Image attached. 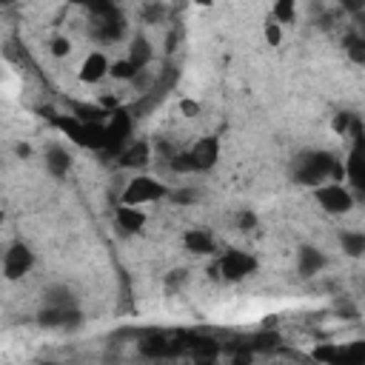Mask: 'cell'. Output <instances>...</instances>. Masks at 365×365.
Masks as SVG:
<instances>
[{
	"instance_id": "cell-1",
	"label": "cell",
	"mask_w": 365,
	"mask_h": 365,
	"mask_svg": "<svg viewBox=\"0 0 365 365\" xmlns=\"http://www.w3.org/2000/svg\"><path fill=\"white\" fill-rule=\"evenodd\" d=\"M294 177H297V182L314 188V185H319L325 180L345 182V168H342V160H336L328 151H305V154L297 157Z\"/></svg>"
},
{
	"instance_id": "cell-2",
	"label": "cell",
	"mask_w": 365,
	"mask_h": 365,
	"mask_svg": "<svg viewBox=\"0 0 365 365\" xmlns=\"http://www.w3.org/2000/svg\"><path fill=\"white\" fill-rule=\"evenodd\" d=\"M51 125L60 134H66L80 148L106 151V128H103V123H83V120H77L71 114H54L51 117Z\"/></svg>"
},
{
	"instance_id": "cell-3",
	"label": "cell",
	"mask_w": 365,
	"mask_h": 365,
	"mask_svg": "<svg viewBox=\"0 0 365 365\" xmlns=\"http://www.w3.org/2000/svg\"><path fill=\"white\" fill-rule=\"evenodd\" d=\"M314 200L317 205L331 214V217H345L356 208V194L351 191L348 182H334V180H325L319 185H314Z\"/></svg>"
},
{
	"instance_id": "cell-4",
	"label": "cell",
	"mask_w": 365,
	"mask_h": 365,
	"mask_svg": "<svg viewBox=\"0 0 365 365\" xmlns=\"http://www.w3.org/2000/svg\"><path fill=\"white\" fill-rule=\"evenodd\" d=\"M171 194L168 182L151 177V174H143L137 171L131 180H125V188L120 194V202H128V205H148V202H160Z\"/></svg>"
},
{
	"instance_id": "cell-5",
	"label": "cell",
	"mask_w": 365,
	"mask_h": 365,
	"mask_svg": "<svg viewBox=\"0 0 365 365\" xmlns=\"http://www.w3.org/2000/svg\"><path fill=\"white\" fill-rule=\"evenodd\" d=\"M214 271L225 282H242V279H248L257 271V257L248 254V251H242V248H228V251H222L217 257Z\"/></svg>"
},
{
	"instance_id": "cell-6",
	"label": "cell",
	"mask_w": 365,
	"mask_h": 365,
	"mask_svg": "<svg viewBox=\"0 0 365 365\" xmlns=\"http://www.w3.org/2000/svg\"><path fill=\"white\" fill-rule=\"evenodd\" d=\"M103 128H106V151H108V154H117L123 145L131 143V134H134V114L120 106V108H114V111L106 114Z\"/></svg>"
},
{
	"instance_id": "cell-7",
	"label": "cell",
	"mask_w": 365,
	"mask_h": 365,
	"mask_svg": "<svg viewBox=\"0 0 365 365\" xmlns=\"http://www.w3.org/2000/svg\"><path fill=\"white\" fill-rule=\"evenodd\" d=\"M188 160H191V174H205L214 171L220 157H222V143L217 134H205L200 140H194L188 148Z\"/></svg>"
},
{
	"instance_id": "cell-8",
	"label": "cell",
	"mask_w": 365,
	"mask_h": 365,
	"mask_svg": "<svg viewBox=\"0 0 365 365\" xmlns=\"http://www.w3.org/2000/svg\"><path fill=\"white\" fill-rule=\"evenodd\" d=\"M34 262H37V257H34L31 245L17 240V242H11V245L3 251V277H6L9 282H17V279H23L26 274H31Z\"/></svg>"
},
{
	"instance_id": "cell-9",
	"label": "cell",
	"mask_w": 365,
	"mask_h": 365,
	"mask_svg": "<svg viewBox=\"0 0 365 365\" xmlns=\"http://www.w3.org/2000/svg\"><path fill=\"white\" fill-rule=\"evenodd\" d=\"M108 63H111V60H108L106 51H100V48L88 51V54L80 60V66H77V80L86 83V86L103 83V80L108 77Z\"/></svg>"
},
{
	"instance_id": "cell-10",
	"label": "cell",
	"mask_w": 365,
	"mask_h": 365,
	"mask_svg": "<svg viewBox=\"0 0 365 365\" xmlns=\"http://www.w3.org/2000/svg\"><path fill=\"white\" fill-rule=\"evenodd\" d=\"M37 322L46 328H77L83 322V314L74 302L71 305H46L37 314Z\"/></svg>"
},
{
	"instance_id": "cell-11",
	"label": "cell",
	"mask_w": 365,
	"mask_h": 365,
	"mask_svg": "<svg viewBox=\"0 0 365 365\" xmlns=\"http://www.w3.org/2000/svg\"><path fill=\"white\" fill-rule=\"evenodd\" d=\"M151 163V145L145 140H131L117 151V165L128 171H143Z\"/></svg>"
},
{
	"instance_id": "cell-12",
	"label": "cell",
	"mask_w": 365,
	"mask_h": 365,
	"mask_svg": "<svg viewBox=\"0 0 365 365\" xmlns=\"http://www.w3.org/2000/svg\"><path fill=\"white\" fill-rule=\"evenodd\" d=\"M114 222L123 234H140L148 222V214L143 211V205H128V202H117L114 208Z\"/></svg>"
},
{
	"instance_id": "cell-13",
	"label": "cell",
	"mask_w": 365,
	"mask_h": 365,
	"mask_svg": "<svg viewBox=\"0 0 365 365\" xmlns=\"http://www.w3.org/2000/svg\"><path fill=\"white\" fill-rule=\"evenodd\" d=\"M182 248L188 254H194V257H208V254L217 251V240H214V234L208 228L197 225V228H185L182 231Z\"/></svg>"
},
{
	"instance_id": "cell-14",
	"label": "cell",
	"mask_w": 365,
	"mask_h": 365,
	"mask_svg": "<svg viewBox=\"0 0 365 365\" xmlns=\"http://www.w3.org/2000/svg\"><path fill=\"white\" fill-rule=\"evenodd\" d=\"M345 168V182H351L356 191L365 188V157H362V140H354L348 157L342 160Z\"/></svg>"
},
{
	"instance_id": "cell-15",
	"label": "cell",
	"mask_w": 365,
	"mask_h": 365,
	"mask_svg": "<svg viewBox=\"0 0 365 365\" xmlns=\"http://www.w3.org/2000/svg\"><path fill=\"white\" fill-rule=\"evenodd\" d=\"M43 163H46V171H48L54 180H63V177H68V171H71V165H74V157H71V151H68L66 145L54 143V145L46 148Z\"/></svg>"
},
{
	"instance_id": "cell-16",
	"label": "cell",
	"mask_w": 365,
	"mask_h": 365,
	"mask_svg": "<svg viewBox=\"0 0 365 365\" xmlns=\"http://www.w3.org/2000/svg\"><path fill=\"white\" fill-rule=\"evenodd\" d=\"M325 265V257L317 251V248H299V254H297V268H299V274L302 277H314V274H319V268Z\"/></svg>"
},
{
	"instance_id": "cell-17",
	"label": "cell",
	"mask_w": 365,
	"mask_h": 365,
	"mask_svg": "<svg viewBox=\"0 0 365 365\" xmlns=\"http://www.w3.org/2000/svg\"><path fill=\"white\" fill-rule=\"evenodd\" d=\"M151 54H154V51H151V43H148L143 34H137V37L131 40V46H128V54H125V57H128L137 68H145V66L151 63Z\"/></svg>"
},
{
	"instance_id": "cell-18",
	"label": "cell",
	"mask_w": 365,
	"mask_h": 365,
	"mask_svg": "<svg viewBox=\"0 0 365 365\" xmlns=\"http://www.w3.org/2000/svg\"><path fill=\"white\" fill-rule=\"evenodd\" d=\"M137 71H140V68H137L128 57H114V60L108 63V77L117 80V83H134Z\"/></svg>"
},
{
	"instance_id": "cell-19",
	"label": "cell",
	"mask_w": 365,
	"mask_h": 365,
	"mask_svg": "<svg viewBox=\"0 0 365 365\" xmlns=\"http://www.w3.org/2000/svg\"><path fill=\"white\" fill-rule=\"evenodd\" d=\"M297 14H299V3L297 0H274L268 17H274L279 26H291L297 20Z\"/></svg>"
},
{
	"instance_id": "cell-20",
	"label": "cell",
	"mask_w": 365,
	"mask_h": 365,
	"mask_svg": "<svg viewBox=\"0 0 365 365\" xmlns=\"http://www.w3.org/2000/svg\"><path fill=\"white\" fill-rule=\"evenodd\" d=\"M339 356H342V345H336V342H317L311 348V359L319 365H336Z\"/></svg>"
},
{
	"instance_id": "cell-21",
	"label": "cell",
	"mask_w": 365,
	"mask_h": 365,
	"mask_svg": "<svg viewBox=\"0 0 365 365\" xmlns=\"http://www.w3.org/2000/svg\"><path fill=\"white\" fill-rule=\"evenodd\" d=\"M68 114L83 120V123H103L106 120V111L100 108V103H71Z\"/></svg>"
},
{
	"instance_id": "cell-22",
	"label": "cell",
	"mask_w": 365,
	"mask_h": 365,
	"mask_svg": "<svg viewBox=\"0 0 365 365\" xmlns=\"http://www.w3.org/2000/svg\"><path fill=\"white\" fill-rule=\"evenodd\" d=\"M339 242H342V251L351 257H362V251H365V234L362 231H342Z\"/></svg>"
},
{
	"instance_id": "cell-23",
	"label": "cell",
	"mask_w": 365,
	"mask_h": 365,
	"mask_svg": "<svg viewBox=\"0 0 365 365\" xmlns=\"http://www.w3.org/2000/svg\"><path fill=\"white\" fill-rule=\"evenodd\" d=\"M285 26H279L274 17H268L265 23H262V40H265V46H282V37H285V31H282Z\"/></svg>"
},
{
	"instance_id": "cell-24",
	"label": "cell",
	"mask_w": 365,
	"mask_h": 365,
	"mask_svg": "<svg viewBox=\"0 0 365 365\" xmlns=\"http://www.w3.org/2000/svg\"><path fill=\"white\" fill-rule=\"evenodd\" d=\"M71 48H74V46H71V40H68L66 34H57V37L48 40V54H51L54 60H66V57L71 54Z\"/></svg>"
},
{
	"instance_id": "cell-25",
	"label": "cell",
	"mask_w": 365,
	"mask_h": 365,
	"mask_svg": "<svg viewBox=\"0 0 365 365\" xmlns=\"http://www.w3.org/2000/svg\"><path fill=\"white\" fill-rule=\"evenodd\" d=\"M46 305H71L74 299H71V291L66 288V285H51V288H46Z\"/></svg>"
},
{
	"instance_id": "cell-26",
	"label": "cell",
	"mask_w": 365,
	"mask_h": 365,
	"mask_svg": "<svg viewBox=\"0 0 365 365\" xmlns=\"http://www.w3.org/2000/svg\"><path fill=\"white\" fill-rule=\"evenodd\" d=\"M168 168H171L174 174H191V160H188V151L182 148V151L171 154V160H168Z\"/></svg>"
},
{
	"instance_id": "cell-27",
	"label": "cell",
	"mask_w": 365,
	"mask_h": 365,
	"mask_svg": "<svg viewBox=\"0 0 365 365\" xmlns=\"http://www.w3.org/2000/svg\"><path fill=\"white\" fill-rule=\"evenodd\" d=\"M351 123H354V114L342 111V114H336V117L331 120V131H334V134H339V137H348V131H351Z\"/></svg>"
},
{
	"instance_id": "cell-28",
	"label": "cell",
	"mask_w": 365,
	"mask_h": 365,
	"mask_svg": "<svg viewBox=\"0 0 365 365\" xmlns=\"http://www.w3.org/2000/svg\"><path fill=\"white\" fill-rule=\"evenodd\" d=\"M345 51L351 54V60H354V63H365V43H362L359 37H348Z\"/></svg>"
},
{
	"instance_id": "cell-29",
	"label": "cell",
	"mask_w": 365,
	"mask_h": 365,
	"mask_svg": "<svg viewBox=\"0 0 365 365\" xmlns=\"http://www.w3.org/2000/svg\"><path fill=\"white\" fill-rule=\"evenodd\" d=\"M163 14H165V6H160L157 0H151V3L143 9V20H145V23H157Z\"/></svg>"
},
{
	"instance_id": "cell-30",
	"label": "cell",
	"mask_w": 365,
	"mask_h": 365,
	"mask_svg": "<svg viewBox=\"0 0 365 365\" xmlns=\"http://www.w3.org/2000/svg\"><path fill=\"white\" fill-rule=\"evenodd\" d=\"M257 222H259V220H257L254 211H240V214H237V228H240V231H251V228H257Z\"/></svg>"
},
{
	"instance_id": "cell-31",
	"label": "cell",
	"mask_w": 365,
	"mask_h": 365,
	"mask_svg": "<svg viewBox=\"0 0 365 365\" xmlns=\"http://www.w3.org/2000/svg\"><path fill=\"white\" fill-rule=\"evenodd\" d=\"M180 114H182V117H197V114H200V103L191 100V97H182V100H180Z\"/></svg>"
},
{
	"instance_id": "cell-32",
	"label": "cell",
	"mask_w": 365,
	"mask_h": 365,
	"mask_svg": "<svg viewBox=\"0 0 365 365\" xmlns=\"http://www.w3.org/2000/svg\"><path fill=\"white\" fill-rule=\"evenodd\" d=\"M342 6H345L348 11H359V9L365 6V0H342Z\"/></svg>"
},
{
	"instance_id": "cell-33",
	"label": "cell",
	"mask_w": 365,
	"mask_h": 365,
	"mask_svg": "<svg viewBox=\"0 0 365 365\" xmlns=\"http://www.w3.org/2000/svg\"><path fill=\"white\" fill-rule=\"evenodd\" d=\"M14 151H17V157H29V154H31V148H29L26 143H17V148H14Z\"/></svg>"
},
{
	"instance_id": "cell-34",
	"label": "cell",
	"mask_w": 365,
	"mask_h": 365,
	"mask_svg": "<svg viewBox=\"0 0 365 365\" xmlns=\"http://www.w3.org/2000/svg\"><path fill=\"white\" fill-rule=\"evenodd\" d=\"M194 3H197L200 9H211V6H214V0H194Z\"/></svg>"
},
{
	"instance_id": "cell-35",
	"label": "cell",
	"mask_w": 365,
	"mask_h": 365,
	"mask_svg": "<svg viewBox=\"0 0 365 365\" xmlns=\"http://www.w3.org/2000/svg\"><path fill=\"white\" fill-rule=\"evenodd\" d=\"M71 3H77V6H88L91 0H71Z\"/></svg>"
},
{
	"instance_id": "cell-36",
	"label": "cell",
	"mask_w": 365,
	"mask_h": 365,
	"mask_svg": "<svg viewBox=\"0 0 365 365\" xmlns=\"http://www.w3.org/2000/svg\"><path fill=\"white\" fill-rule=\"evenodd\" d=\"M11 3H14V0H0V6H11Z\"/></svg>"
},
{
	"instance_id": "cell-37",
	"label": "cell",
	"mask_w": 365,
	"mask_h": 365,
	"mask_svg": "<svg viewBox=\"0 0 365 365\" xmlns=\"http://www.w3.org/2000/svg\"><path fill=\"white\" fill-rule=\"evenodd\" d=\"M3 220H6V214H3V208H0V225H3Z\"/></svg>"
}]
</instances>
